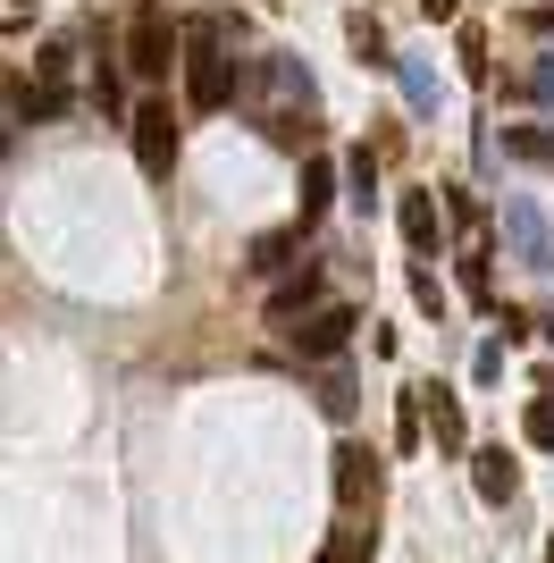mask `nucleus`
<instances>
[{"mask_svg": "<svg viewBox=\"0 0 554 563\" xmlns=\"http://www.w3.org/2000/svg\"><path fill=\"white\" fill-rule=\"evenodd\" d=\"M403 93H412V110H437V76L420 68V59H403Z\"/></svg>", "mask_w": 554, "mask_h": 563, "instance_id": "nucleus-17", "label": "nucleus"}, {"mask_svg": "<svg viewBox=\"0 0 554 563\" xmlns=\"http://www.w3.org/2000/svg\"><path fill=\"white\" fill-rule=\"evenodd\" d=\"M462 295H479V303H487V253L462 261Z\"/></svg>", "mask_w": 554, "mask_h": 563, "instance_id": "nucleus-20", "label": "nucleus"}, {"mask_svg": "<svg viewBox=\"0 0 554 563\" xmlns=\"http://www.w3.org/2000/svg\"><path fill=\"white\" fill-rule=\"evenodd\" d=\"M505 152L530 168H554V126H505Z\"/></svg>", "mask_w": 554, "mask_h": 563, "instance_id": "nucleus-14", "label": "nucleus"}, {"mask_svg": "<svg viewBox=\"0 0 554 563\" xmlns=\"http://www.w3.org/2000/svg\"><path fill=\"white\" fill-rule=\"evenodd\" d=\"M530 34H554V0H530Z\"/></svg>", "mask_w": 554, "mask_h": 563, "instance_id": "nucleus-22", "label": "nucleus"}, {"mask_svg": "<svg viewBox=\"0 0 554 563\" xmlns=\"http://www.w3.org/2000/svg\"><path fill=\"white\" fill-rule=\"evenodd\" d=\"M295 235H302V228H286V235H261V244H253V269H286V253H295Z\"/></svg>", "mask_w": 554, "mask_h": 563, "instance_id": "nucleus-18", "label": "nucleus"}, {"mask_svg": "<svg viewBox=\"0 0 554 563\" xmlns=\"http://www.w3.org/2000/svg\"><path fill=\"white\" fill-rule=\"evenodd\" d=\"M235 93H244V76H235V59H228V25L193 18L185 25V101H193L202 118H219Z\"/></svg>", "mask_w": 554, "mask_h": 563, "instance_id": "nucleus-1", "label": "nucleus"}, {"mask_svg": "<svg viewBox=\"0 0 554 563\" xmlns=\"http://www.w3.org/2000/svg\"><path fill=\"white\" fill-rule=\"evenodd\" d=\"M521 429H530V446L554 454V387H546V396H530V421H521Z\"/></svg>", "mask_w": 554, "mask_h": 563, "instance_id": "nucleus-16", "label": "nucleus"}, {"mask_svg": "<svg viewBox=\"0 0 554 563\" xmlns=\"http://www.w3.org/2000/svg\"><path fill=\"white\" fill-rule=\"evenodd\" d=\"M345 34H353V59H362V68H403V59L387 51V25L369 18V9H353V25H345Z\"/></svg>", "mask_w": 554, "mask_h": 563, "instance_id": "nucleus-13", "label": "nucleus"}, {"mask_svg": "<svg viewBox=\"0 0 554 563\" xmlns=\"http://www.w3.org/2000/svg\"><path fill=\"white\" fill-rule=\"evenodd\" d=\"M353 329H362V320H353L345 303H320V311H311V320H302L295 336H286V345H295L302 362H328V353H345V345H353Z\"/></svg>", "mask_w": 554, "mask_h": 563, "instance_id": "nucleus-4", "label": "nucleus"}, {"mask_svg": "<svg viewBox=\"0 0 554 563\" xmlns=\"http://www.w3.org/2000/svg\"><path fill=\"white\" fill-rule=\"evenodd\" d=\"M311 303H320V261H295V278L269 295V329H277V336H295L302 320H311Z\"/></svg>", "mask_w": 554, "mask_h": 563, "instance_id": "nucleus-5", "label": "nucleus"}, {"mask_svg": "<svg viewBox=\"0 0 554 563\" xmlns=\"http://www.w3.org/2000/svg\"><path fill=\"white\" fill-rule=\"evenodd\" d=\"M336 496H345V505H369V496H378V454L369 446H336Z\"/></svg>", "mask_w": 554, "mask_h": 563, "instance_id": "nucleus-9", "label": "nucleus"}, {"mask_svg": "<svg viewBox=\"0 0 554 563\" xmlns=\"http://www.w3.org/2000/svg\"><path fill=\"white\" fill-rule=\"evenodd\" d=\"M118 68H126V76H143V85H160V76L177 68V18L143 0L135 18H126V51H118Z\"/></svg>", "mask_w": 554, "mask_h": 563, "instance_id": "nucleus-2", "label": "nucleus"}, {"mask_svg": "<svg viewBox=\"0 0 554 563\" xmlns=\"http://www.w3.org/2000/svg\"><path fill=\"white\" fill-rule=\"evenodd\" d=\"M126 126H135V161H143V177H168V168H177V110L152 93V101H135V110H126Z\"/></svg>", "mask_w": 554, "mask_h": 563, "instance_id": "nucleus-3", "label": "nucleus"}, {"mask_svg": "<svg viewBox=\"0 0 554 563\" xmlns=\"http://www.w3.org/2000/svg\"><path fill=\"white\" fill-rule=\"evenodd\" d=\"M546 563H554V539H546Z\"/></svg>", "mask_w": 554, "mask_h": 563, "instance_id": "nucleus-25", "label": "nucleus"}, {"mask_svg": "<svg viewBox=\"0 0 554 563\" xmlns=\"http://www.w3.org/2000/svg\"><path fill=\"white\" fill-rule=\"evenodd\" d=\"M345 186H353V202H378V161H369V152H345Z\"/></svg>", "mask_w": 554, "mask_h": 563, "instance_id": "nucleus-15", "label": "nucleus"}, {"mask_svg": "<svg viewBox=\"0 0 554 563\" xmlns=\"http://www.w3.org/2000/svg\"><path fill=\"white\" fill-rule=\"evenodd\" d=\"M395 228H403V244H412V253H437V235H445V211L429 202V186L395 202Z\"/></svg>", "mask_w": 554, "mask_h": 563, "instance_id": "nucleus-8", "label": "nucleus"}, {"mask_svg": "<svg viewBox=\"0 0 554 563\" xmlns=\"http://www.w3.org/2000/svg\"><path fill=\"white\" fill-rule=\"evenodd\" d=\"M530 93H538V101H554V59H546V68H530Z\"/></svg>", "mask_w": 554, "mask_h": 563, "instance_id": "nucleus-23", "label": "nucleus"}, {"mask_svg": "<svg viewBox=\"0 0 554 563\" xmlns=\"http://www.w3.org/2000/svg\"><path fill=\"white\" fill-rule=\"evenodd\" d=\"M68 110V85H18V93H9V118H18V126H43V118H59Z\"/></svg>", "mask_w": 554, "mask_h": 563, "instance_id": "nucleus-12", "label": "nucleus"}, {"mask_svg": "<svg viewBox=\"0 0 554 563\" xmlns=\"http://www.w3.org/2000/svg\"><path fill=\"white\" fill-rule=\"evenodd\" d=\"M546 336H554V311H546Z\"/></svg>", "mask_w": 554, "mask_h": 563, "instance_id": "nucleus-24", "label": "nucleus"}, {"mask_svg": "<svg viewBox=\"0 0 554 563\" xmlns=\"http://www.w3.org/2000/svg\"><path fill=\"white\" fill-rule=\"evenodd\" d=\"M505 235H512V253H521V269H554V244H546V219L512 194L505 202Z\"/></svg>", "mask_w": 554, "mask_h": 563, "instance_id": "nucleus-6", "label": "nucleus"}, {"mask_svg": "<svg viewBox=\"0 0 554 563\" xmlns=\"http://www.w3.org/2000/svg\"><path fill=\"white\" fill-rule=\"evenodd\" d=\"M470 488H479V505H512V496H521L512 454H505V446H479V454H470Z\"/></svg>", "mask_w": 554, "mask_h": 563, "instance_id": "nucleus-7", "label": "nucleus"}, {"mask_svg": "<svg viewBox=\"0 0 554 563\" xmlns=\"http://www.w3.org/2000/svg\"><path fill=\"white\" fill-rule=\"evenodd\" d=\"M18 9H25V0H18Z\"/></svg>", "mask_w": 554, "mask_h": 563, "instance_id": "nucleus-26", "label": "nucleus"}, {"mask_svg": "<svg viewBox=\"0 0 554 563\" xmlns=\"http://www.w3.org/2000/svg\"><path fill=\"white\" fill-rule=\"evenodd\" d=\"M328 202H336V168H328L320 152H311V161H302V219H295V228H320V219H328Z\"/></svg>", "mask_w": 554, "mask_h": 563, "instance_id": "nucleus-11", "label": "nucleus"}, {"mask_svg": "<svg viewBox=\"0 0 554 563\" xmlns=\"http://www.w3.org/2000/svg\"><path fill=\"white\" fill-rule=\"evenodd\" d=\"M420 404H429V429H437V446H445V454L470 446V429H462V396H454V387H420Z\"/></svg>", "mask_w": 554, "mask_h": 563, "instance_id": "nucleus-10", "label": "nucleus"}, {"mask_svg": "<svg viewBox=\"0 0 554 563\" xmlns=\"http://www.w3.org/2000/svg\"><path fill=\"white\" fill-rule=\"evenodd\" d=\"M462 68L487 76V34H479V25H462Z\"/></svg>", "mask_w": 554, "mask_h": 563, "instance_id": "nucleus-19", "label": "nucleus"}, {"mask_svg": "<svg viewBox=\"0 0 554 563\" xmlns=\"http://www.w3.org/2000/svg\"><path fill=\"white\" fill-rule=\"evenodd\" d=\"M420 18H429V25H454V18H462V0H420Z\"/></svg>", "mask_w": 554, "mask_h": 563, "instance_id": "nucleus-21", "label": "nucleus"}]
</instances>
